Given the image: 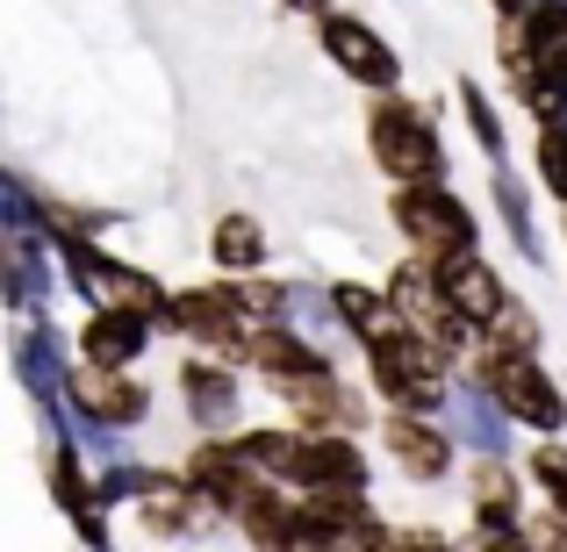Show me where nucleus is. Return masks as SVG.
I'll return each mask as SVG.
<instances>
[{"label":"nucleus","instance_id":"393cba45","mask_svg":"<svg viewBox=\"0 0 567 552\" xmlns=\"http://www.w3.org/2000/svg\"><path fill=\"white\" fill-rule=\"evenodd\" d=\"M532 166H539V187L567 208V123H546L532 137Z\"/></svg>","mask_w":567,"mask_h":552},{"label":"nucleus","instance_id":"7ed1b4c3","mask_svg":"<svg viewBox=\"0 0 567 552\" xmlns=\"http://www.w3.org/2000/svg\"><path fill=\"white\" fill-rule=\"evenodd\" d=\"M467 381H482L488 395L511 409V424L532 430V438H560V430H567V387H560V373L546 366V360H525V352L482 345V352L467 360Z\"/></svg>","mask_w":567,"mask_h":552},{"label":"nucleus","instance_id":"c756f323","mask_svg":"<svg viewBox=\"0 0 567 552\" xmlns=\"http://www.w3.org/2000/svg\"><path fill=\"white\" fill-rule=\"evenodd\" d=\"M280 8H288V14H331L338 0H280Z\"/></svg>","mask_w":567,"mask_h":552},{"label":"nucleus","instance_id":"7c9ffc66","mask_svg":"<svg viewBox=\"0 0 567 552\" xmlns=\"http://www.w3.org/2000/svg\"><path fill=\"white\" fill-rule=\"evenodd\" d=\"M560 237H567V208H560Z\"/></svg>","mask_w":567,"mask_h":552},{"label":"nucleus","instance_id":"a878e982","mask_svg":"<svg viewBox=\"0 0 567 552\" xmlns=\"http://www.w3.org/2000/svg\"><path fill=\"white\" fill-rule=\"evenodd\" d=\"M381 552H460V545L445 539L439 524H395V531H388V545H381Z\"/></svg>","mask_w":567,"mask_h":552},{"label":"nucleus","instance_id":"39448f33","mask_svg":"<svg viewBox=\"0 0 567 552\" xmlns=\"http://www.w3.org/2000/svg\"><path fill=\"white\" fill-rule=\"evenodd\" d=\"M317 51L331 58L352 86H367V94H402V51L367 22V14H352V8L317 14Z\"/></svg>","mask_w":567,"mask_h":552},{"label":"nucleus","instance_id":"c85d7f7f","mask_svg":"<svg viewBox=\"0 0 567 552\" xmlns=\"http://www.w3.org/2000/svg\"><path fill=\"white\" fill-rule=\"evenodd\" d=\"M488 14H496V22H525L532 0H488Z\"/></svg>","mask_w":567,"mask_h":552},{"label":"nucleus","instance_id":"423d86ee","mask_svg":"<svg viewBox=\"0 0 567 552\" xmlns=\"http://www.w3.org/2000/svg\"><path fill=\"white\" fill-rule=\"evenodd\" d=\"M288 488L295 496H367L374 488V452L352 430H302L288 459Z\"/></svg>","mask_w":567,"mask_h":552},{"label":"nucleus","instance_id":"412c9836","mask_svg":"<svg viewBox=\"0 0 567 552\" xmlns=\"http://www.w3.org/2000/svg\"><path fill=\"white\" fill-rule=\"evenodd\" d=\"M453 101H460V123H467L474 152L488 158V173H496V166H511V129H503V108L488 101V86L460 72V80H453Z\"/></svg>","mask_w":567,"mask_h":552},{"label":"nucleus","instance_id":"4468645a","mask_svg":"<svg viewBox=\"0 0 567 552\" xmlns=\"http://www.w3.org/2000/svg\"><path fill=\"white\" fill-rule=\"evenodd\" d=\"M445 430L460 438V452H467V459H517V424H511V409H503V402L488 395L482 381H467V373L453 381Z\"/></svg>","mask_w":567,"mask_h":552},{"label":"nucleus","instance_id":"bb28decb","mask_svg":"<svg viewBox=\"0 0 567 552\" xmlns=\"http://www.w3.org/2000/svg\"><path fill=\"white\" fill-rule=\"evenodd\" d=\"M525 539L539 545V552H567V517L560 510H532L525 517Z\"/></svg>","mask_w":567,"mask_h":552},{"label":"nucleus","instance_id":"6e6552de","mask_svg":"<svg viewBox=\"0 0 567 552\" xmlns=\"http://www.w3.org/2000/svg\"><path fill=\"white\" fill-rule=\"evenodd\" d=\"M274 402H280V416H288L295 430H352L360 438L367 424H381L374 416V387H352L346 373H309V381H288V387H274Z\"/></svg>","mask_w":567,"mask_h":552},{"label":"nucleus","instance_id":"9d476101","mask_svg":"<svg viewBox=\"0 0 567 552\" xmlns=\"http://www.w3.org/2000/svg\"><path fill=\"white\" fill-rule=\"evenodd\" d=\"M72 366H80V345H72L51 316H29V323L8 331V373L22 381L29 402H65L72 395Z\"/></svg>","mask_w":567,"mask_h":552},{"label":"nucleus","instance_id":"dca6fc26","mask_svg":"<svg viewBox=\"0 0 567 552\" xmlns=\"http://www.w3.org/2000/svg\"><path fill=\"white\" fill-rule=\"evenodd\" d=\"M467 510L474 531H525L532 517L525 459H467Z\"/></svg>","mask_w":567,"mask_h":552},{"label":"nucleus","instance_id":"aec40b11","mask_svg":"<svg viewBox=\"0 0 567 552\" xmlns=\"http://www.w3.org/2000/svg\"><path fill=\"white\" fill-rule=\"evenodd\" d=\"M488 201H496V222H503V237H511V251L539 273L546 265V237H539V216H532V187L517 180L511 166H496L488 173Z\"/></svg>","mask_w":567,"mask_h":552},{"label":"nucleus","instance_id":"1a4fd4ad","mask_svg":"<svg viewBox=\"0 0 567 552\" xmlns=\"http://www.w3.org/2000/svg\"><path fill=\"white\" fill-rule=\"evenodd\" d=\"M381 452L402 481L439 488L460 473V438L445 430V416H410V409H381Z\"/></svg>","mask_w":567,"mask_h":552},{"label":"nucleus","instance_id":"4be33fe9","mask_svg":"<svg viewBox=\"0 0 567 552\" xmlns=\"http://www.w3.org/2000/svg\"><path fill=\"white\" fill-rule=\"evenodd\" d=\"M51 222V194H37L22 166H0V237H43Z\"/></svg>","mask_w":567,"mask_h":552},{"label":"nucleus","instance_id":"2f4dec72","mask_svg":"<svg viewBox=\"0 0 567 552\" xmlns=\"http://www.w3.org/2000/svg\"><path fill=\"white\" fill-rule=\"evenodd\" d=\"M338 552H360V545H338Z\"/></svg>","mask_w":567,"mask_h":552},{"label":"nucleus","instance_id":"ddd939ff","mask_svg":"<svg viewBox=\"0 0 567 552\" xmlns=\"http://www.w3.org/2000/svg\"><path fill=\"white\" fill-rule=\"evenodd\" d=\"M237 366L266 387H288V381H309V373H338V352L317 345L309 331H295V323H259Z\"/></svg>","mask_w":567,"mask_h":552},{"label":"nucleus","instance_id":"0eeeda50","mask_svg":"<svg viewBox=\"0 0 567 552\" xmlns=\"http://www.w3.org/2000/svg\"><path fill=\"white\" fill-rule=\"evenodd\" d=\"M173 387H181V409L202 438H237V430H245V366L187 352L181 373H173Z\"/></svg>","mask_w":567,"mask_h":552},{"label":"nucleus","instance_id":"2eb2a0df","mask_svg":"<svg viewBox=\"0 0 567 552\" xmlns=\"http://www.w3.org/2000/svg\"><path fill=\"white\" fill-rule=\"evenodd\" d=\"M58 288H65V265L43 237H8V259H0V302H8L14 323L29 316H51Z\"/></svg>","mask_w":567,"mask_h":552},{"label":"nucleus","instance_id":"f3484780","mask_svg":"<svg viewBox=\"0 0 567 552\" xmlns=\"http://www.w3.org/2000/svg\"><path fill=\"white\" fill-rule=\"evenodd\" d=\"M166 331L158 316H144V309H86V323L72 331V345H80L86 366H137L144 352H152V337Z\"/></svg>","mask_w":567,"mask_h":552},{"label":"nucleus","instance_id":"5701e85b","mask_svg":"<svg viewBox=\"0 0 567 552\" xmlns=\"http://www.w3.org/2000/svg\"><path fill=\"white\" fill-rule=\"evenodd\" d=\"M482 345H496V352H525V360H539V345H546L539 309H532V302H511V309H503V316L482 331Z\"/></svg>","mask_w":567,"mask_h":552},{"label":"nucleus","instance_id":"f8f14e48","mask_svg":"<svg viewBox=\"0 0 567 552\" xmlns=\"http://www.w3.org/2000/svg\"><path fill=\"white\" fill-rule=\"evenodd\" d=\"M251 481H266V473L251 467V459L237 452L230 438H202V445H194V452L181 459V488H187L194 502H202V510H216L223 524H230V510L251 496Z\"/></svg>","mask_w":567,"mask_h":552},{"label":"nucleus","instance_id":"f257e3e1","mask_svg":"<svg viewBox=\"0 0 567 552\" xmlns=\"http://www.w3.org/2000/svg\"><path fill=\"white\" fill-rule=\"evenodd\" d=\"M367 158H374L395 187L453 180V152H445L439 108H424V101H410V94H374L367 101Z\"/></svg>","mask_w":567,"mask_h":552},{"label":"nucleus","instance_id":"f03ea898","mask_svg":"<svg viewBox=\"0 0 567 552\" xmlns=\"http://www.w3.org/2000/svg\"><path fill=\"white\" fill-rule=\"evenodd\" d=\"M388 222H395L402 251H416V259H467V251H482V222H474L467 194L453 180H410L388 194Z\"/></svg>","mask_w":567,"mask_h":552},{"label":"nucleus","instance_id":"a211bd4d","mask_svg":"<svg viewBox=\"0 0 567 552\" xmlns=\"http://www.w3.org/2000/svg\"><path fill=\"white\" fill-rule=\"evenodd\" d=\"M439 288H445V302H453L460 316H474L482 331H488V323H496L503 309L517 302V294H511V280H503L496 265L482 259V251H467V259H445V265H439Z\"/></svg>","mask_w":567,"mask_h":552},{"label":"nucleus","instance_id":"20e7f679","mask_svg":"<svg viewBox=\"0 0 567 552\" xmlns=\"http://www.w3.org/2000/svg\"><path fill=\"white\" fill-rule=\"evenodd\" d=\"M166 331L187 337L194 352H208V360H245L251 345V309H245V280L216 273V280H187V288H173V309H166Z\"/></svg>","mask_w":567,"mask_h":552},{"label":"nucleus","instance_id":"6ab92c4d","mask_svg":"<svg viewBox=\"0 0 567 552\" xmlns=\"http://www.w3.org/2000/svg\"><path fill=\"white\" fill-rule=\"evenodd\" d=\"M208 265L216 273H266L274 265V237H266L259 216H245V208H230V216H216V230H208Z\"/></svg>","mask_w":567,"mask_h":552},{"label":"nucleus","instance_id":"cd10ccee","mask_svg":"<svg viewBox=\"0 0 567 552\" xmlns=\"http://www.w3.org/2000/svg\"><path fill=\"white\" fill-rule=\"evenodd\" d=\"M460 552H539V545H532L525 531H474V539L460 545Z\"/></svg>","mask_w":567,"mask_h":552},{"label":"nucleus","instance_id":"b1692460","mask_svg":"<svg viewBox=\"0 0 567 552\" xmlns=\"http://www.w3.org/2000/svg\"><path fill=\"white\" fill-rule=\"evenodd\" d=\"M525 481L546 496V510H560L567 517V438H539L525 452Z\"/></svg>","mask_w":567,"mask_h":552},{"label":"nucleus","instance_id":"9b49d317","mask_svg":"<svg viewBox=\"0 0 567 552\" xmlns=\"http://www.w3.org/2000/svg\"><path fill=\"white\" fill-rule=\"evenodd\" d=\"M72 416H86V424H109V430H144L152 424V409H158V395L137 381V373H123V366H72Z\"/></svg>","mask_w":567,"mask_h":552}]
</instances>
